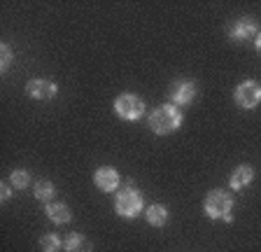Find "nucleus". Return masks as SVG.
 <instances>
[{
	"instance_id": "1",
	"label": "nucleus",
	"mask_w": 261,
	"mask_h": 252,
	"mask_svg": "<svg viewBox=\"0 0 261 252\" xmlns=\"http://www.w3.org/2000/svg\"><path fill=\"white\" fill-rule=\"evenodd\" d=\"M179 124H182V112L175 105H161L149 117V126H152V131L159 133V136L177 131Z\"/></svg>"
},
{
	"instance_id": "2",
	"label": "nucleus",
	"mask_w": 261,
	"mask_h": 252,
	"mask_svg": "<svg viewBox=\"0 0 261 252\" xmlns=\"http://www.w3.org/2000/svg\"><path fill=\"white\" fill-rule=\"evenodd\" d=\"M203 208H205V215L212 219H226L231 222V208H233V201L228 196L226 192L222 189H215L205 196V203H203Z\"/></svg>"
},
{
	"instance_id": "3",
	"label": "nucleus",
	"mask_w": 261,
	"mask_h": 252,
	"mask_svg": "<svg viewBox=\"0 0 261 252\" xmlns=\"http://www.w3.org/2000/svg\"><path fill=\"white\" fill-rule=\"evenodd\" d=\"M114 208H117V213H119L121 217H136V215L142 210V196H140V192H138V189H133V187H126V189H121V192L117 194Z\"/></svg>"
},
{
	"instance_id": "4",
	"label": "nucleus",
	"mask_w": 261,
	"mask_h": 252,
	"mask_svg": "<svg viewBox=\"0 0 261 252\" xmlns=\"http://www.w3.org/2000/svg\"><path fill=\"white\" fill-rule=\"evenodd\" d=\"M114 110L124 119H138V117L145 115V103L136 93H121L119 98L114 100Z\"/></svg>"
},
{
	"instance_id": "5",
	"label": "nucleus",
	"mask_w": 261,
	"mask_h": 252,
	"mask_svg": "<svg viewBox=\"0 0 261 252\" xmlns=\"http://www.w3.org/2000/svg\"><path fill=\"white\" fill-rule=\"evenodd\" d=\"M236 103L245 110H254L261 103V84L254 82V80H245L236 89Z\"/></svg>"
},
{
	"instance_id": "6",
	"label": "nucleus",
	"mask_w": 261,
	"mask_h": 252,
	"mask_svg": "<svg viewBox=\"0 0 261 252\" xmlns=\"http://www.w3.org/2000/svg\"><path fill=\"white\" fill-rule=\"evenodd\" d=\"M26 91L31 98H38V100H51L56 96V84L49 82V80H31L26 84Z\"/></svg>"
},
{
	"instance_id": "7",
	"label": "nucleus",
	"mask_w": 261,
	"mask_h": 252,
	"mask_svg": "<svg viewBox=\"0 0 261 252\" xmlns=\"http://www.w3.org/2000/svg\"><path fill=\"white\" fill-rule=\"evenodd\" d=\"M196 98V84L194 82H175L170 87V100L177 105H189Z\"/></svg>"
},
{
	"instance_id": "8",
	"label": "nucleus",
	"mask_w": 261,
	"mask_h": 252,
	"mask_svg": "<svg viewBox=\"0 0 261 252\" xmlns=\"http://www.w3.org/2000/svg\"><path fill=\"white\" fill-rule=\"evenodd\" d=\"M93 180H96L98 189H103V192H114V189L119 187V173H117L112 166H103V168L96 170Z\"/></svg>"
},
{
	"instance_id": "9",
	"label": "nucleus",
	"mask_w": 261,
	"mask_h": 252,
	"mask_svg": "<svg viewBox=\"0 0 261 252\" xmlns=\"http://www.w3.org/2000/svg\"><path fill=\"white\" fill-rule=\"evenodd\" d=\"M254 33H256V21L254 19H240V21L228 31V35H231L233 40H247Z\"/></svg>"
},
{
	"instance_id": "10",
	"label": "nucleus",
	"mask_w": 261,
	"mask_h": 252,
	"mask_svg": "<svg viewBox=\"0 0 261 252\" xmlns=\"http://www.w3.org/2000/svg\"><path fill=\"white\" fill-rule=\"evenodd\" d=\"M252 178H254L252 166H238V168L231 173V187H233V189H243V187H247L252 182Z\"/></svg>"
},
{
	"instance_id": "11",
	"label": "nucleus",
	"mask_w": 261,
	"mask_h": 252,
	"mask_svg": "<svg viewBox=\"0 0 261 252\" xmlns=\"http://www.w3.org/2000/svg\"><path fill=\"white\" fill-rule=\"evenodd\" d=\"M47 215L51 222H59V224H65L70 219V208L65 203H47Z\"/></svg>"
},
{
	"instance_id": "12",
	"label": "nucleus",
	"mask_w": 261,
	"mask_h": 252,
	"mask_svg": "<svg viewBox=\"0 0 261 252\" xmlns=\"http://www.w3.org/2000/svg\"><path fill=\"white\" fill-rule=\"evenodd\" d=\"M147 222H149L152 226L166 224V222H168V210H166V206H161V203L149 206V208H147Z\"/></svg>"
},
{
	"instance_id": "13",
	"label": "nucleus",
	"mask_w": 261,
	"mask_h": 252,
	"mask_svg": "<svg viewBox=\"0 0 261 252\" xmlns=\"http://www.w3.org/2000/svg\"><path fill=\"white\" fill-rule=\"evenodd\" d=\"M63 247L68 252H89V250H91V243H89L82 234H70L68 238H65Z\"/></svg>"
},
{
	"instance_id": "14",
	"label": "nucleus",
	"mask_w": 261,
	"mask_h": 252,
	"mask_svg": "<svg viewBox=\"0 0 261 252\" xmlns=\"http://www.w3.org/2000/svg\"><path fill=\"white\" fill-rule=\"evenodd\" d=\"M61 245H63V243H61L59 236H54V234H44L42 238H40V247H42L44 252H59Z\"/></svg>"
},
{
	"instance_id": "15",
	"label": "nucleus",
	"mask_w": 261,
	"mask_h": 252,
	"mask_svg": "<svg viewBox=\"0 0 261 252\" xmlns=\"http://www.w3.org/2000/svg\"><path fill=\"white\" fill-rule=\"evenodd\" d=\"M35 196H38L40 201H49V198L54 196V185L49 180H40L38 185H35Z\"/></svg>"
},
{
	"instance_id": "16",
	"label": "nucleus",
	"mask_w": 261,
	"mask_h": 252,
	"mask_svg": "<svg viewBox=\"0 0 261 252\" xmlns=\"http://www.w3.org/2000/svg\"><path fill=\"white\" fill-rule=\"evenodd\" d=\"M12 185L14 187H28V182H31V175H28V170H14V173H12Z\"/></svg>"
},
{
	"instance_id": "17",
	"label": "nucleus",
	"mask_w": 261,
	"mask_h": 252,
	"mask_svg": "<svg viewBox=\"0 0 261 252\" xmlns=\"http://www.w3.org/2000/svg\"><path fill=\"white\" fill-rule=\"evenodd\" d=\"M10 63H12V52H10V47H7V44H3V47H0V68H3V70H7V68H10Z\"/></svg>"
},
{
	"instance_id": "18",
	"label": "nucleus",
	"mask_w": 261,
	"mask_h": 252,
	"mask_svg": "<svg viewBox=\"0 0 261 252\" xmlns=\"http://www.w3.org/2000/svg\"><path fill=\"white\" fill-rule=\"evenodd\" d=\"M10 196H12L10 185H0V198H3V201H10Z\"/></svg>"
},
{
	"instance_id": "19",
	"label": "nucleus",
	"mask_w": 261,
	"mask_h": 252,
	"mask_svg": "<svg viewBox=\"0 0 261 252\" xmlns=\"http://www.w3.org/2000/svg\"><path fill=\"white\" fill-rule=\"evenodd\" d=\"M256 52H259V56H261V33H256Z\"/></svg>"
}]
</instances>
